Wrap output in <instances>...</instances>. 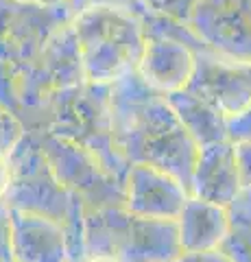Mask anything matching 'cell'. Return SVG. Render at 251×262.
Returning <instances> with one entry per match:
<instances>
[{
	"instance_id": "cell-13",
	"label": "cell",
	"mask_w": 251,
	"mask_h": 262,
	"mask_svg": "<svg viewBox=\"0 0 251 262\" xmlns=\"http://www.w3.org/2000/svg\"><path fill=\"white\" fill-rule=\"evenodd\" d=\"M11 236L18 262H68V234L63 225L31 212L11 210Z\"/></svg>"
},
{
	"instance_id": "cell-2",
	"label": "cell",
	"mask_w": 251,
	"mask_h": 262,
	"mask_svg": "<svg viewBox=\"0 0 251 262\" xmlns=\"http://www.w3.org/2000/svg\"><path fill=\"white\" fill-rule=\"evenodd\" d=\"M24 131H44L92 153L101 166L125 184L129 164L120 158L111 138L109 85L83 81L55 94L22 122Z\"/></svg>"
},
{
	"instance_id": "cell-10",
	"label": "cell",
	"mask_w": 251,
	"mask_h": 262,
	"mask_svg": "<svg viewBox=\"0 0 251 262\" xmlns=\"http://www.w3.org/2000/svg\"><path fill=\"white\" fill-rule=\"evenodd\" d=\"M203 46L188 27L177 35H144V53L135 72L159 94L179 92L192 77L194 53Z\"/></svg>"
},
{
	"instance_id": "cell-21",
	"label": "cell",
	"mask_w": 251,
	"mask_h": 262,
	"mask_svg": "<svg viewBox=\"0 0 251 262\" xmlns=\"http://www.w3.org/2000/svg\"><path fill=\"white\" fill-rule=\"evenodd\" d=\"M9 177H11V170H9V155H7V153H0V201L5 199L7 188H9Z\"/></svg>"
},
{
	"instance_id": "cell-3",
	"label": "cell",
	"mask_w": 251,
	"mask_h": 262,
	"mask_svg": "<svg viewBox=\"0 0 251 262\" xmlns=\"http://www.w3.org/2000/svg\"><path fill=\"white\" fill-rule=\"evenodd\" d=\"M140 5L94 3L72 20L85 81L109 85L138 70L144 53V31L135 15Z\"/></svg>"
},
{
	"instance_id": "cell-7",
	"label": "cell",
	"mask_w": 251,
	"mask_h": 262,
	"mask_svg": "<svg viewBox=\"0 0 251 262\" xmlns=\"http://www.w3.org/2000/svg\"><path fill=\"white\" fill-rule=\"evenodd\" d=\"M33 134L37 136V142L55 177L68 192L79 196L83 210L123 206L125 184L109 175L92 153L44 131H33Z\"/></svg>"
},
{
	"instance_id": "cell-11",
	"label": "cell",
	"mask_w": 251,
	"mask_h": 262,
	"mask_svg": "<svg viewBox=\"0 0 251 262\" xmlns=\"http://www.w3.org/2000/svg\"><path fill=\"white\" fill-rule=\"evenodd\" d=\"M188 190L175 177L147 164H131L125 177L123 208L133 216L153 221H177Z\"/></svg>"
},
{
	"instance_id": "cell-1",
	"label": "cell",
	"mask_w": 251,
	"mask_h": 262,
	"mask_svg": "<svg viewBox=\"0 0 251 262\" xmlns=\"http://www.w3.org/2000/svg\"><path fill=\"white\" fill-rule=\"evenodd\" d=\"M111 138L129 166L147 164L175 177L190 194L199 146L186 134L166 96L151 90L138 72L109 83Z\"/></svg>"
},
{
	"instance_id": "cell-24",
	"label": "cell",
	"mask_w": 251,
	"mask_h": 262,
	"mask_svg": "<svg viewBox=\"0 0 251 262\" xmlns=\"http://www.w3.org/2000/svg\"><path fill=\"white\" fill-rule=\"evenodd\" d=\"M140 3H142V5H147V7H151V9L155 11V9H157V5H159V0H140Z\"/></svg>"
},
{
	"instance_id": "cell-18",
	"label": "cell",
	"mask_w": 251,
	"mask_h": 262,
	"mask_svg": "<svg viewBox=\"0 0 251 262\" xmlns=\"http://www.w3.org/2000/svg\"><path fill=\"white\" fill-rule=\"evenodd\" d=\"M227 138L232 142L236 140H251V105L234 118H227Z\"/></svg>"
},
{
	"instance_id": "cell-16",
	"label": "cell",
	"mask_w": 251,
	"mask_h": 262,
	"mask_svg": "<svg viewBox=\"0 0 251 262\" xmlns=\"http://www.w3.org/2000/svg\"><path fill=\"white\" fill-rule=\"evenodd\" d=\"M22 134H24V129L18 122V118L11 116L5 107H0V153L9 155L15 142L22 138Z\"/></svg>"
},
{
	"instance_id": "cell-19",
	"label": "cell",
	"mask_w": 251,
	"mask_h": 262,
	"mask_svg": "<svg viewBox=\"0 0 251 262\" xmlns=\"http://www.w3.org/2000/svg\"><path fill=\"white\" fill-rule=\"evenodd\" d=\"M194 3H197V0H159L155 11L168 15V18L179 20V22H186V18H188V13H190Z\"/></svg>"
},
{
	"instance_id": "cell-23",
	"label": "cell",
	"mask_w": 251,
	"mask_h": 262,
	"mask_svg": "<svg viewBox=\"0 0 251 262\" xmlns=\"http://www.w3.org/2000/svg\"><path fill=\"white\" fill-rule=\"evenodd\" d=\"M87 262H116L114 258H107V256H94L92 260H87Z\"/></svg>"
},
{
	"instance_id": "cell-12",
	"label": "cell",
	"mask_w": 251,
	"mask_h": 262,
	"mask_svg": "<svg viewBox=\"0 0 251 262\" xmlns=\"http://www.w3.org/2000/svg\"><path fill=\"white\" fill-rule=\"evenodd\" d=\"M240 192V179L234 158V142L223 140L201 146L194 160L190 196L227 208Z\"/></svg>"
},
{
	"instance_id": "cell-14",
	"label": "cell",
	"mask_w": 251,
	"mask_h": 262,
	"mask_svg": "<svg viewBox=\"0 0 251 262\" xmlns=\"http://www.w3.org/2000/svg\"><path fill=\"white\" fill-rule=\"evenodd\" d=\"M175 223L181 253L218 249L230 229L227 208L194 199V196H188Z\"/></svg>"
},
{
	"instance_id": "cell-22",
	"label": "cell",
	"mask_w": 251,
	"mask_h": 262,
	"mask_svg": "<svg viewBox=\"0 0 251 262\" xmlns=\"http://www.w3.org/2000/svg\"><path fill=\"white\" fill-rule=\"evenodd\" d=\"M22 3H37V5H57L61 0H22Z\"/></svg>"
},
{
	"instance_id": "cell-6",
	"label": "cell",
	"mask_w": 251,
	"mask_h": 262,
	"mask_svg": "<svg viewBox=\"0 0 251 262\" xmlns=\"http://www.w3.org/2000/svg\"><path fill=\"white\" fill-rule=\"evenodd\" d=\"M11 75L15 88V118L20 125L55 94L83 83L85 75L72 24L55 33L33 61L11 70Z\"/></svg>"
},
{
	"instance_id": "cell-15",
	"label": "cell",
	"mask_w": 251,
	"mask_h": 262,
	"mask_svg": "<svg viewBox=\"0 0 251 262\" xmlns=\"http://www.w3.org/2000/svg\"><path fill=\"white\" fill-rule=\"evenodd\" d=\"M166 101L173 107L175 116L179 118L186 134L192 138V142L197 144L199 149L201 146H208V144H214V142L230 140L227 125H225L227 120L210 103L201 101L199 96L186 92V90L166 94Z\"/></svg>"
},
{
	"instance_id": "cell-8",
	"label": "cell",
	"mask_w": 251,
	"mask_h": 262,
	"mask_svg": "<svg viewBox=\"0 0 251 262\" xmlns=\"http://www.w3.org/2000/svg\"><path fill=\"white\" fill-rule=\"evenodd\" d=\"M186 27L218 57L251 63V0H197Z\"/></svg>"
},
{
	"instance_id": "cell-20",
	"label": "cell",
	"mask_w": 251,
	"mask_h": 262,
	"mask_svg": "<svg viewBox=\"0 0 251 262\" xmlns=\"http://www.w3.org/2000/svg\"><path fill=\"white\" fill-rule=\"evenodd\" d=\"M171 262H232V258L225 256L221 249H210V251H184Z\"/></svg>"
},
{
	"instance_id": "cell-4",
	"label": "cell",
	"mask_w": 251,
	"mask_h": 262,
	"mask_svg": "<svg viewBox=\"0 0 251 262\" xmlns=\"http://www.w3.org/2000/svg\"><path fill=\"white\" fill-rule=\"evenodd\" d=\"M9 170V188L3 199L7 208L57 221L66 234L83 225V203L59 184L33 131H24L11 149Z\"/></svg>"
},
{
	"instance_id": "cell-17",
	"label": "cell",
	"mask_w": 251,
	"mask_h": 262,
	"mask_svg": "<svg viewBox=\"0 0 251 262\" xmlns=\"http://www.w3.org/2000/svg\"><path fill=\"white\" fill-rule=\"evenodd\" d=\"M234 158H236L240 188H251V140L234 142Z\"/></svg>"
},
{
	"instance_id": "cell-9",
	"label": "cell",
	"mask_w": 251,
	"mask_h": 262,
	"mask_svg": "<svg viewBox=\"0 0 251 262\" xmlns=\"http://www.w3.org/2000/svg\"><path fill=\"white\" fill-rule=\"evenodd\" d=\"M184 90L210 103L225 120L234 118L251 105V63L223 59L203 46L194 53V70Z\"/></svg>"
},
{
	"instance_id": "cell-5",
	"label": "cell",
	"mask_w": 251,
	"mask_h": 262,
	"mask_svg": "<svg viewBox=\"0 0 251 262\" xmlns=\"http://www.w3.org/2000/svg\"><path fill=\"white\" fill-rule=\"evenodd\" d=\"M87 5L90 0H61L57 5L0 0V61L11 70L24 68Z\"/></svg>"
}]
</instances>
